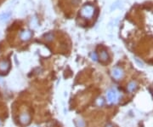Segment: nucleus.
I'll return each instance as SVG.
<instances>
[{"label":"nucleus","mask_w":153,"mask_h":127,"mask_svg":"<svg viewBox=\"0 0 153 127\" xmlns=\"http://www.w3.org/2000/svg\"><path fill=\"white\" fill-rule=\"evenodd\" d=\"M75 124H76V127H85V122H84V120H82V119H78V120H76Z\"/></svg>","instance_id":"10"},{"label":"nucleus","mask_w":153,"mask_h":127,"mask_svg":"<svg viewBox=\"0 0 153 127\" xmlns=\"http://www.w3.org/2000/svg\"><path fill=\"white\" fill-rule=\"evenodd\" d=\"M31 36H32V33L30 30H25L21 32L20 38L22 41H28L31 38Z\"/></svg>","instance_id":"6"},{"label":"nucleus","mask_w":153,"mask_h":127,"mask_svg":"<svg viewBox=\"0 0 153 127\" xmlns=\"http://www.w3.org/2000/svg\"><path fill=\"white\" fill-rule=\"evenodd\" d=\"M105 127H114V126H113V125H112V124H111V123H108V124H106V125H105Z\"/></svg>","instance_id":"14"},{"label":"nucleus","mask_w":153,"mask_h":127,"mask_svg":"<svg viewBox=\"0 0 153 127\" xmlns=\"http://www.w3.org/2000/svg\"><path fill=\"white\" fill-rule=\"evenodd\" d=\"M91 59L94 61V62H97L98 61V56H97V54L95 52H93V53H91Z\"/></svg>","instance_id":"13"},{"label":"nucleus","mask_w":153,"mask_h":127,"mask_svg":"<svg viewBox=\"0 0 153 127\" xmlns=\"http://www.w3.org/2000/svg\"><path fill=\"white\" fill-rule=\"evenodd\" d=\"M45 39L47 41H52L54 39V34L52 33H49L45 35Z\"/></svg>","instance_id":"12"},{"label":"nucleus","mask_w":153,"mask_h":127,"mask_svg":"<svg viewBox=\"0 0 153 127\" xmlns=\"http://www.w3.org/2000/svg\"><path fill=\"white\" fill-rule=\"evenodd\" d=\"M1 126H2V121L0 120V127H1Z\"/></svg>","instance_id":"15"},{"label":"nucleus","mask_w":153,"mask_h":127,"mask_svg":"<svg viewBox=\"0 0 153 127\" xmlns=\"http://www.w3.org/2000/svg\"><path fill=\"white\" fill-rule=\"evenodd\" d=\"M104 104H105V100L102 97H98L96 100V105L99 106V107H102Z\"/></svg>","instance_id":"11"},{"label":"nucleus","mask_w":153,"mask_h":127,"mask_svg":"<svg viewBox=\"0 0 153 127\" xmlns=\"http://www.w3.org/2000/svg\"><path fill=\"white\" fill-rule=\"evenodd\" d=\"M19 120L21 125H28L31 122V114L28 112H26V111H24V112H22L20 114Z\"/></svg>","instance_id":"4"},{"label":"nucleus","mask_w":153,"mask_h":127,"mask_svg":"<svg viewBox=\"0 0 153 127\" xmlns=\"http://www.w3.org/2000/svg\"><path fill=\"white\" fill-rule=\"evenodd\" d=\"M10 67V63L9 61L7 60H3L0 61V72L5 73L9 69Z\"/></svg>","instance_id":"5"},{"label":"nucleus","mask_w":153,"mask_h":127,"mask_svg":"<svg viewBox=\"0 0 153 127\" xmlns=\"http://www.w3.org/2000/svg\"><path fill=\"white\" fill-rule=\"evenodd\" d=\"M11 16V12H5L3 13L2 15H0V21L2 22H6Z\"/></svg>","instance_id":"9"},{"label":"nucleus","mask_w":153,"mask_h":127,"mask_svg":"<svg viewBox=\"0 0 153 127\" xmlns=\"http://www.w3.org/2000/svg\"><path fill=\"white\" fill-rule=\"evenodd\" d=\"M94 12V9L93 6H91V5H85L81 9V15L84 18L89 19V18L93 16Z\"/></svg>","instance_id":"2"},{"label":"nucleus","mask_w":153,"mask_h":127,"mask_svg":"<svg viewBox=\"0 0 153 127\" xmlns=\"http://www.w3.org/2000/svg\"><path fill=\"white\" fill-rule=\"evenodd\" d=\"M112 76L113 79H115L116 80H119V79H123V76H124V73H123V70L120 67H113L112 69Z\"/></svg>","instance_id":"3"},{"label":"nucleus","mask_w":153,"mask_h":127,"mask_svg":"<svg viewBox=\"0 0 153 127\" xmlns=\"http://www.w3.org/2000/svg\"><path fill=\"white\" fill-rule=\"evenodd\" d=\"M118 98H119V96L115 89H110L109 91H107L106 99L109 103H117L118 102Z\"/></svg>","instance_id":"1"},{"label":"nucleus","mask_w":153,"mask_h":127,"mask_svg":"<svg viewBox=\"0 0 153 127\" xmlns=\"http://www.w3.org/2000/svg\"><path fill=\"white\" fill-rule=\"evenodd\" d=\"M33 127H37V126H33Z\"/></svg>","instance_id":"16"},{"label":"nucleus","mask_w":153,"mask_h":127,"mask_svg":"<svg viewBox=\"0 0 153 127\" xmlns=\"http://www.w3.org/2000/svg\"><path fill=\"white\" fill-rule=\"evenodd\" d=\"M137 87H138V84H137L136 82L135 81H131L130 83L128 84L127 89L129 92H133L134 91H136Z\"/></svg>","instance_id":"7"},{"label":"nucleus","mask_w":153,"mask_h":127,"mask_svg":"<svg viewBox=\"0 0 153 127\" xmlns=\"http://www.w3.org/2000/svg\"><path fill=\"white\" fill-rule=\"evenodd\" d=\"M109 58V55H108V53L106 51L103 50L101 52H100V59H101L102 62H105V61L108 60Z\"/></svg>","instance_id":"8"}]
</instances>
